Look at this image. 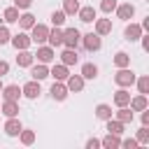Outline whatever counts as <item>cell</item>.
Masks as SVG:
<instances>
[{
	"instance_id": "cell-39",
	"label": "cell",
	"mask_w": 149,
	"mask_h": 149,
	"mask_svg": "<svg viewBox=\"0 0 149 149\" xmlns=\"http://www.w3.org/2000/svg\"><path fill=\"white\" fill-rule=\"evenodd\" d=\"M121 147H123V149H137L140 144H137L135 137H128V140H121Z\"/></svg>"
},
{
	"instance_id": "cell-33",
	"label": "cell",
	"mask_w": 149,
	"mask_h": 149,
	"mask_svg": "<svg viewBox=\"0 0 149 149\" xmlns=\"http://www.w3.org/2000/svg\"><path fill=\"white\" fill-rule=\"evenodd\" d=\"M114 65H116V68H128V65H130V54L116 51V54H114Z\"/></svg>"
},
{
	"instance_id": "cell-12",
	"label": "cell",
	"mask_w": 149,
	"mask_h": 149,
	"mask_svg": "<svg viewBox=\"0 0 149 149\" xmlns=\"http://www.w3.org/2000/svg\"><path fill=\"white\" fill-rule=\"evenodd\" d=\"M47 44L49 47H63V28L61 26H54V28H49V35H47Z\"/></svg>"
},
{
	"instance_id": "cell-14",
	"label": "cell",
	"mask_w": 149,
	"mask_h": 149,
	"mask_svg": "<svg viewBox=\"0 0 149 149\" xmlns=\"http://www.w3.org/2000/svg\"><path fill=\"white\" fill-rule=\"evenodd\" d=\"M112 116H114L116 121H121L123 126H128V123H133V119H135V112H133V109L126 105V107H116V112H114Z\"/></svg>"
},
{
	"instance_id": "cell-43",
	"label": "cell",
	"mask_w": 149,
	"mask_h": 149,
	"mask_svg": "<svg viewBox=\"0 0 149 149\" xmlns=\"http://www.w3.org/2000/svg\"><path fill=\"white\" fill-rule=\"evenodd\" d=\"M140 121H142V126H149V107H147V109H142V114H140Z\"/></svg>"
},
{
	"instance_id": "cell-4",
	"label": "cell",
	"mask_w": 149,
	"mask_h": 149,
	"mask_svg": "<svg viewBox=\"0 0 149 149\" xmlns=\"http://www.w3.org/2000/svg\"><path fill=\"white\" fill-rule=\"evenodd\" d=\"M79 44H84L86 51H100L102 49V37L98 33H86V35H81V42Z\"/></svg>"
},
{
	"instance_id": "cell-1",
	"label": "cell",
	"mask_w": 149,
	"mask_h": 149,
	"mask_svg": "<svg viewBox=\"0 0 149 149\" xmlns=\"http://www.w3.org/2000/svg\"><path fill=\"white\" fill-rule=\"evenodd\" d=\"M135 72L130 70V65L128 68H116V74H114V84L116 86H121V88H130L133 84H135Z\"/></svg>"
},
{
	"instance_id": "cell-42",
	"label": "cell",
	"mask_w": 149,
	"mask_h": 149,
	"mask_svg": "<svg viewBox=\"0 0 149 149\" xmlns=\"http://www.w3.org/2000/svg\"><path fill=\"white\" fill-rule=\"evenodd\" d=\"M140 42H142V49H144V51H149V35H147V33H142V35H140Z\"/></svg>"
},
{
	"instance_id": "cell-44",
	"label": "cell",
	"mask_w": 149,
	"mask_h": 149,
	"mask_svg": "<svg viewBox=\"0 0 149 149\" xmlns=\"http://www.w3.org/2000/svg\"><path fill=\"white\" fill-rule=\"evenodd\" d=\"M7 72H9V63H7V61H2V58H0V77H5V74H7Z\"/></svg>"
},
{
	"instance_id": "cell-2",
	"label": "cell",
	"mask_w": 149,
	"mask_h": 149,
	"mask_svg": "<svg viewBox=\"0 0 149 149\" xmlns=\"http://www.w3.org/2000/svg\"><path fill=\"white\" fill-rule=\"evenodd\" d=\"M35 58H37V63L49 65V63H54V61H56V49H54V47H49V44H37Z\"/></svg>"
},
{
	"instance_id": "cell-45",
	"label": "cell",
	"mask_w": 149,
	"mask_h": 149,
	"mask_svg": "<svg viewBox=\"0 0 149 149\" xmlns=\"http://www.w3.org/2000/svg\"><path fill=\"white\" fill-rule=\"evenodd\" d=\"M2 86H5V84H2V77H0V91H2Z\"/></svg>"
},
{
	"instance_id": "cell-23",
	"label": "cell",
	"mask_w": 149,
	"mask_h": 149,
	"mask_svg": "<svg viewBox=\"0 0 149 149\" xmlns=\"http://www.w3.org/2000/svg\"><path fill=\"white\" fill-rule=\"evenodd\" d=\"M128 107H130L133 112H142V109H147V107H149V100H147V95L137 93V95H133V98H130Z\"/></svg>"
},
{
	"instance_id": "cell-3",
	"label": "cell",
	"mask_w": 149,
	"mask_h": 149,
	"mask_svg": "<svg viewBox=\"0 0 149 149\" xmlns=\"http://www.w3.org/2000/svg\"><path fill=\"white\" fill-rule=\"evenodd\" d=\"M81 42V33L77 28H63V47L68 49H77Z\"/></svg>"
},
{
	"instance_id": "cell-31",
	"label": "cell",
	"mask_w": 149,
	"mask_h": 149,
	"mask_svg": "<svg viewBox=\"0 0 149 149\" xmlns=\"http://www.w3.org/2000/svg\"><path fill=\"white\" fill-rule=\"evenodd\" d=\"M133 86H137V93L147 95V93H149V74H140V77H135V84H133Z\"/></svg>"
},
{
	"instance_id": "cell-30",
	"label": "cell",
	"mask_w": 149,
	"mask_h": 149,
	"mask_svg": "<svg viewBox=\"0 0 149 149\" xmlns=\"http://www.w3.org/2000/svg\"><path fill=\"white\" fill-rule=\"evenodd\" d=\"M19 14H21V9L12 5V7H7V9L2 12V21H5V23H16V21H19Z\"/></svg>"
},
{
	"instance_id": "cell-16",
	"label": "cell",
	"mask_w": 149,
	"mask_h": 149,
	"mask_svg": "<svg viewBox=\"0 0 149 149\" xmlns=\"http://www.w3.org/2000/svg\"><path fill=\"white\" fill-rule=\"evenodd\" d=\"M93 33H98L100 37L109 35V33H112V19H98V16H95V21H93Z\"/></svg>"
},
{
	"instance_id": "cell-15",
	"label": "cell",
	"mask_w": 149,
	"mask_h": 149,
	"mask_svg": "<svg viewBox=\"0 0 149 149\" xmlns=\"http://www.w3.org/2000/svg\"><path fill=\"white\" fill-rule=\"evenodd\" d=\"M95 16H98V12H95V7H91V5H86V7H79V9H77V19H79L81 23H93V21H95Z\"/></svg>"
},
{
	"instance_id": "cell-35",
	"label": "cell",
	"mask_w": 149,
	"mask_h": 149,
	"mask_svg": "<svg viewBox=\"0 0 149 149\" xmlns=\"http://www.w3.org/2000/svg\"><path fill=\"white\" fill-rule=\"evenodd\" d=\"M49 19H51V26H61V28H63V23H65V19H68V16H65V12H63V9H54Z\"/></svg>"
},
{
	"instance_id": "cell-19",
	"label": "cell",
	"mask_w": 149,
	"mask_h": 149,
	"mask_svg": "<svg viewBox=\"0 0 149 149\" xmlns=\"http://www.w3.org/2000/svg\"><path fill=\"white\" fill-rule=\"evenodd\" d=\"M68 74H70V70H68V65H63V63L49 68V77H54V81H65Z\"/></svg>"
},
{
	"instance_id": "cell-27",
	"label": "cell",
	"mask_w": 149,
	"mask_h": 149,
	"mask_svg": "<svg viewBox=\"0 0 149 149\" xmlns=\"http://www.w3.org/2000/svg\"><path fill=\"white\" fill-rule=\"evenodd\" d=\"M112 105H107V102H100V105H95V119H100V121H107V119H112Z\"/></svg>"
},
{
	"instance_id": "cell-25",
	"label": "cell",
	"mask_w": 149,
	"mask_h": 149,
	"mask_svg": "<svg viewBox=\"0 0 149 149\" xmlns=\"http://www.w3.org/2000/svg\"><path fill=\"white\" fill-rule=\"evenodd\" d=\"M16 23H19V28H21V30H30V28L35 26V16L26 9L23 14H19V21H16Z\"/></svg>"
},
{
	"instance_id": "cell-38",
	"label": "cell",
	"mask_w": 149,
	"mask_h": 149,
	"mask_svg": "<svg viewBox=\"0 0 149 149\" xmlns=\"http://www.w3.org/2000/svg\"><path fill=\"white\" fill-rule=\"evenodd\" d=\"M9 37H12V33H9L7 23H5V26H0V47H2V44H9Z\"/></svg>"
},
{
	"instance_id": "cell-36",
	"label": "cell",
	"mask_w": 149,
	"mask_h": 149,
	"mask_svg": "<svg viewBox=\"0 0 149 149\" xmlns=\"http://www.w3.org/2000/svg\"><path fill=\"white\" fill-rule=\"evenodd\" d=\"M135 140H137V144H149V126H140Z\"/></svg>"
},
{
	"instance_id": "cell-29",
	"label": "cell",
	"mask_w": 149,
	"mask_h": 149,
	"mask_svg": "<svg viewBox=\"0 0 149 149\" xmlns=\"http://www.w3.org/2000/svg\"><path fill=\"white\" fill-rule=\"evenodd\" d=\"M79 74H81L86 81H88V79H95V77H98V65H95V63H84L81 70H79Z\"/></svg>"
},
{
	"instance_id": "cell-10",
	"label": "cell",
	"mask_w": 149,
	"mask_h": 149,
	"mask_svg": "<svg viewBox=\"0 0 149 149\" xmlns=\"http://www.w3.org/2000/svg\"><path fill=\"white\" fill-rule=\"evenodd\" d=\"M49 93H51V98H54L56 102H63V100L70 95V91H68L65 81H54V84H51V88H49Z\"/></svg>"
},
{
	"instance_id": "cell-9",
	"label": "cell",
	"mask_w": 149,
	"mask_h": 149,
	"mask_svg": "<svg viewBox=\"0 0 149 149\" xmlns=\"http://www.w3.org/2000/svg\"><path fill=\"white\" fill-rule=\"evenodd\" d=\"M84 84H86V79L81 74H68V79H65V86H68L70 93H81Z\"/></svg>"
},
{
	"instance_id": "cell-8",
	"label": "cell",
	"mask_w": 149,
	"mask_h": 149,
	"mask_svg": "<svg viewBox=\"0 0 149 149\" xmlns=\"http://www.w3.org/2000/svg\"><path fill=\"white\" fill-rule=\"evenodd\" d=\"M9 44H12L16 51H19V49H30L33 40H30V35H28V33H23V30H21V33H16V35H12V37H9Z\"/></svg>"
},
{
	"instance_id": "cell-41",
	"label": "cell",
	"mask_w": 149,
	"mask_h": 149,
	"mask_svg": "<svg viewBox=\"0 0 149 149\" xmlns=\"http://www.w3.org/2000/svg\"><path fill=\"white\" fill-rule=\"evenodd\" d=\"M84 147H86V149H98V147H100V140H98V137H88Z\"/></svg>"
},
{
	"instance_id": "cell-6",
	"label": "cell",
	"mask_w": 149,
	"mask_h": 149,
	"mask_svg": "<svg viewBox=\"0 0 149 149\" xmlns=\"http://www.w3.org/2000/svg\"><path fill=\"white\" fill-rule=\"evenodd\" d=\"M40 93H42V86H40L37 79H30V81H26V84L21 86V95H26L28 100H37Z\"/></svg>"
},
{
	"instance_id": "cell-11",
	"label": "cell",
	"mask_w": 149,
	"mask_h": 149,
	"mask_svg": "<svg viewBox=\"0 0 149 149\" xmlns=\"http://www.w3.org/2000/svg\"><path fill=\"white\" fill-rule=\"evenodd\" d=\"M142 33H144V30H142V26H140V23H133V21L128 23V21H126V28H123V37H126L128 42H137Z\"/></svg>"
},
{
	"instance_id": "cell-26",
	"label": "cell",
	"mask_w": 149,
	"mask_h": 149,
	"mask_svg": "<svg viewBox=\"0 0 149 149\" xmlns=\"http://www.w3.org/2000/svg\"><path fill=\"white\" fill-rule=\"evenodd\" d=\"M130 102V93H128V88H121L119 86V91L114 93V107H126Z\"/></svg>"
},
{
	"instance_id": "cell-24",
	"label": "cell",
	"mask_w": 149,
	"mask_h": 149,
	"mask_svg": "<svg viewBox=\"0 0 149 149\" xmlns=\"http://www.w3.org/2000/svg\"><path fill=\"white\" fill-rule=\"evenodd\" d=\"M100 147H102V149H119V147H121V135L107 133V135L100 140Z\"/></svg>"
},
{
	"instance_id": "cell-28",
	"label": "cell",
	"mask_w": 149,
	"mask_h": 149,
	"mask_svg": "<svg viewBox=\"0 0 149 149\" xmlns=\"http://www.w3.org/2000/svg\"><path fill=\"white\" fill-rule=\"evenodd\" d=\"M123 128H126V126H123L121 121H116L114 116L105 121V130H107V133H112V135H123Z\"/></svg>"
},
{
	"instance_id": "cell-5",
	"label": "cell",
	"mask_w": 149,
	"mask_h": 149,
	"mask_svg": "<svg viewBox=\"0 0 149 149\" xmlns=\"http://www.w3.org/2000/svg\"><path fill=\"white\" fill-rule=\"evenodd\" d=\"M47 35H49V26L35 21V26L30 28V40H33V44H47Z\"/></svg>"
},
{
	"instance_id": "cell-17",
	"label": "cell",
	"mask_w": 149,
	"mask_h": 149,
	"mask_svg": "<svg viewBox=\"0 0 149 149\" xmlns=\"http://www.w3.org/2000/svg\"><path fill=\"white\" fill-rule=\"evenodd\" d=\"M21 128H23V126H21L19 116H7V121H5V128H2V130H5L9 137H16V135L21 133Z\"/></svg>"
},
{
	"instance_id": "cell-13",
	"label": "cell",
	"mask_w": 149,
	"mask_h": 149,
	"mask_svg": "<svg viewBox=\"0 0 149 149\" xmlns=\"http://www.w3.org/2000/svg\"><path fill=\"white\" fill-rule=\"evenodd\" d=\"M35 63V54L30 49H19L16 51V65L19 68H30Z\"/></svg>"
},
{
	"instance_id": "cell-32",
	"label": "cell",
	"mask_w": 149,
	"mask_h": 149,
	"mask_svg": "<svg viewBox=\"0 0 149 149\" xmlns=\"http://www.w3.org/2000/svg\"><path fill=\"white\" fill-rule=\"evenodd\" d=\"M16 137H19L21 144H26V147L35 144V130H30V128H21V133H19Z\"/></svg>"
},
{
	"instance_id": "cell-22",
	"label": "cell",
	"mask_w": 149,
	"mask_h": 149,
	"mask_svg": "<svg viewBox=\"0 0 149 149\" xmlns=\"http://www.w3.org/2000/svg\"><path fill=\"white\" fill-rule=\"evenodd\" d=\"M61 63H63V65H68V68H70V65H77V63H79L77 49H68V47H65V49L61 51Z\"/></svg>"
},
{
	"instance_id": "cell-20",
	"label": "cell",
	"mask_w": 149,
	"mask_h": 149,
	"mask_svg": "<svg viewBox=\"0 0 149 149\" xmlns=\"http://www.w3.org/2000/svg\"><path fill=\"white\" fill-rule=\"evenodd\" d=\"M0 95H2V100H19L21 98V86L19 84H7V86H2Z\"/></svg>"
},
{
	"instance_id": "cell-37",
	"label": "cell",
	"mask_w": 149,
	"mask_h": 149,
	"mask_svg": "<svg viewBox=\"0 0 149 149\" xmlns=\"http://www.w3.org/2000/svg\"><path fill=\"white\" fill-rule=\"evenodd\" d=\"M116 0H100V12H105V14H112L114 9H116Z\"/></svg>"
},
{
	"instance_id": "cell-34",
	"label": "cell",
	"mask_w": 149,
	"mask_h": 149,
	"mask_svg": "<svg viewBox=\"0 0 149 149\" xmlns=\"http://www.w3.org/2000/svg\"><path fill=\"white\" fill-rule=\"evenodd\" d=\"M77 9H79V0H63L65 16H77Z\"/></svg>"
},
{
	"instance_id": "cell-40",
	"label": "cell",
	"mask_w": 149,
	"mask_h": 149,
	"mask_svg": "<svg viewBox=\"0 0 149 149\" xmlns=\"http://www.w3.org/2000/svg\"><path fill=\"white\" fill-rule=\"evenodd\" d=\"M30 5H33V0H14V7H19V9H30Z\"/></svg>"
},
{
	"instance_id": "cell-21",
	"label": "cell",
	"mask_w": 149,
	"mask_h": 149,
	"mask_svg": "<svg viewBox=\"0 0 149 149\" xmlns=\"http://www.w3.org/2000/svg\"><path fill=\"white\" fill-rule=\"evenodd\" d=\"M19 100H2V105H0V114H5V116H19Z\"/></svg>"
},
{
	"instance_id": "cell-18",
	"label": "cell",
	"mask_w": 149,
	"mask_h": 149,
	"mask_svg": "<svg viewBox=\"0 0 149 149\" xmlns=\"http://www.w3.org/2000/svg\"><path fill=\"white\" fill-rule=\"evenodd\" d=\"M47 77H49V65H44V63H33V65H30V79L42 81V79H47Z\"/></svg>"
},
{
	"instance_id": "cell-7",
	"label": "cell",
	"mask_w": 149,
	"mask_h": 149,
	"mask_svg": "<svg viewBox=\"0 0 149 149\" xmlns=\"http://www.w3.org/2000/svg\"><path fill=\"white\" fill-rule=\"evenodd\" d=\"M114 14H116V19H121V21H130V19L135 16V5H133V2H119L116 9H114Z\"/></svg>"
}]
</instances>
